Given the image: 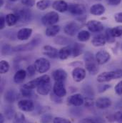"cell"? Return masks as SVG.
<instances>
[{"instance_id":"cell-1","label":"cell","mask_w":122,"mask_h":123,"mask_svg":"<svg viewBox=\"0 0 122 123\" xmlns=\"http://www.w3.org/2000/svg\"><path fill=\"white\" fill-rule=\"evenodd\" d=\"M121 77H122V70L118 69L116 71L105 72L100 74L97 77V81L100 83H103L111 81L113 80L119 79Z\"/></svg>"},{"instance_id":"cell-2","label":"cell","mask_w":122,"mask_h":123,"mask_svg":"<svg viewBox=\"0 0 122 123\" xmlns=\"http://www.w3.org/2000/svg\"><path fill=\"white\" fill-rule=\"evenodd\" d=\"M42 80L39 85L37 87V92L41 95H46L48 94L52 88L51 85V80L49 75H42Z\"/></svg>"},{"instance_id":"cell-3","label":"cell","mask_w":122,"mask_h":123,"mask_svg":"<svg viewBox=\"0 0 122 123\" xmlns=\"http://www.w3.org/2000/svg\"><path fill=\"white\" fill-rule=\"evenodd\" d=\"M84 60L86 62V67L88 72L91 74H96L99 72V68L97 67L98 64L95 62V60L93 57V55L88 52L86 54V56L84 57Z\"/></svg>"},{"instance_id":"cell-4","label":"cell","mask_w":122,"mask_h":123,"mask_svg":"<svg viewBox=\"0 0 122 123\" xmlns=\"http://www.w3.org/2000/svg\"><path fill=\"white\" fill-rule=\"evenodd\" d=\"M59 20L58 13L55 12H50L46 14L41 19V22L45 26H52L57 23Z\"/></svg>"},{"instance_id":"cell-5","label":"cell","mask_w":122,"mask_h":123,"mask_svg":"<svg viewBox=\"0 0 122 123\" xmlns=\"http://www.w3.org/2000/svg\"><path fill=\"white\" fill-rule=\"evenodd\" d=\"M34 67L39 73H45L50 68V63L45 58H39L34 62Z\"/></svg>"},{"instance_id":"cell-6","label":"cell","mask_w":122,"mask_h":123,"mask_svg":"<svg viewBox=\"0 0 122 123\" xmlns=\"http://www.w3.org/2000/svg\"><path fill=\"white\" fill-rule=\"evenodd\" d=\"M15 14L18 17V22L22 23H27L31 19V13L30 10L27 8L19 9L17 11H15Z\"/></svg>"},{"instance_id":"cell-7","label":"cell","mask_w":122,"mask_h":123,"mask_svg":"<svg viewBox=\"0 0 122 123\" xmlns=\"http://www.w3.org/2000/svg\"><path fill=\"white\" fill-rule=\"evenodd\" d=\"M68 11L74 15H82L86 12V7L81 4H70Z\"/></svg>"},{"instance_id":"cell-8","label":"cell","mask_w":122,"mask_h":123,"mask_svg":"<svg viewBox=\"0 0 122 123\" xmlns=\"http://www.w3.org/2000/svg\"><path fill=\"white\" fill-rule=\"evenodd\" d=\"M39 43V41H37L36 39H34V40H32L30 43L28 44H22V45H19L17 47H14L12 50L14 52H23V51H30L31 49H33L36 45H38V44Z\"/></svg>"},{"instance_id":"cell-9","label":"cell","mask_w":122,"mask_h":123,"mask_svg":"<svg viewBox=\"0 0 122 123\" xmlns=\"http://www.w3.org/2000/svg\"><path fill=\"white\" fill-rule=\"evenodd\" d=\"M18 107L24 112H31L34 110V104L29 99H23L19 101Z\"/></svg>"},{"instance_id":"cell-10","label":"cell","mask_w":122,"mask_h":123,"mask_svg":"<svg viewBox=\"0 0 122 123\" xmlns=\"http://www.w3.org/2000/svg\"><path fill=\"white\" fill-rule=\"evenodd\" d=\"M87 27L92 32H100L104 30V25L96 20H90L87 23Z\"/></svg>"},{"instance_id":"cell-11","label":"cell","mask_w":122,"mask_h":123,"mask_svg":"<svg viewBox=\"0 0 122 123\" xmlns=\"http://www.w3.org/2000/svg\"><path fill=\"white\" fill-rule=\"evenodd\" d=\"M79 28V25L77 23L74 22H71L64 27V31L66 34L69 36H74L78 32Z\"/></svg>"},{"instance_id":"cell-12","label":"cell","mask_w":122,"mask_h":123,"mask_svg":"<svg viewBox=\"0 0 122 123\" xmlns=\"http://www.w3.org/2000/svg\"><path fill=\"white\" fill-rule=\"evenodd\" d=\"M111 58V55L109 52L104 50L98 52L96 55V61L99 64H104L106 63Z\"/></svg>"},{"instance_id":"cell-13","label":"cell","mask_w":122,"mask_h":123,"mask_svg":"<svg viewBox=\"0 0 122 123\" xmlns=\"http://www.w3.org/2000/svg\"><path fill=\"white\" fill-rule=\"evenodd\" d=\"M53 92L54 94L59 97H63L66 96V90L64 87L63 82H56L54 85L53 87Z\"/></svg>"},{"instance_id":"cell-14","label":"cell","mask_w":122,"mask_h":123,"mask_svg":"<svg viewBox=\"0 0 122 123\" xmlns=\"http://www.w3.org/2000/svg\"><path fill=\"white\" fill-rule=\"evenodd\" d=\"M43 54L52 59H55L59 57L58 50L49 45H46L43 47Z\"/></svg>"},{"instance_id":"cell-15","label":"cell","mask_w":122,"mask_h":123,"mask_svg":"<svg viewBox=\"0 0 122 123\" xmlns=\"http://www.w3.org/2000/svg\"><path fill=\"white\" fill-rule=\"evenodd\" d=\"M72 77L74 81L79 82L82 81L86 77V71L80 67L75 68L72 72Z\"/></svg>"},{"instance_id":"cell-16","label":"cell","mask_w":122,"mask_h":123,"mask_svg":"<svg viewBox=\"0 0 122 123\" xmlns=\"http://www.w3.org/2000/svg\"><path fill=\"white\" fill-rule=\"evenodd\" d=\"M68 101L69 104L76 107L81 106L84 103V99L81 94H75L71 95L69 98Z\"/></svg>"},{"instance_id":"cell-17","label":"cell","mask_w":122,"mask_h":123,"mask_svg":"<svg viewBox=\"0 0 122 123\" xmlns=\"http://www.w3.org/2000/svg\"><path fill=\"white\" fill-rule=\"evenodd\" d=\"M52 7L54 8V9H55L61 13H63L68 10L69 5L64 0H57L53 2Z\"/></svg>"},{"instance_id":"cell-18","label":"cell","mask_w":122,"mask_h":123,"mask_svg":"<svg viewBox=\"0 0 122 123\" xmlns=\"http://www.w3.org/2000/svg\"><path fill=\"white\" fill-rule=\"evenodd\" d=\"M111 105V101L108 97H100L96 101V106L97 108L103 110L109 107Z\"/></svg>"},{"instance_id":"cell-19","label":"cell","mask_w":122,"mask_h":123,"mask_svg":"<svg viewBox=\"0 0 122 123\" xmlns=\"http://www.w3.org/2000/svg\"><path fill=\"white\" fill-rule=\"evenodd\" d=\"M52 77L55 82H64L67 77V73L65 70L59 69L53 72Z\"/></svg>"},{"instance_id":"cell-20","label":"cell","mask_w":122,"mask_h":123,"mask_svg":"<svg viewBox=\"0 0 122 123\" xmlns=\"http://www.w3.org/2000/svg\"><path fill=\"white\" fill-rule=\"evenodd\" d=\"M106 42V39L105 35L102 34H99L96 36H95L92 39V43L94 47H101L105 45Z\"/></svg>"},{"instance_id":"cell-21","label":"cell","mask_w":122,"mask_h":123,"mask_svg":"<svg viewBox=\"0 0 122 123\" xmlns=\"http://www.w3.org/2000/svg\"><path fill=\"white\" fill-rule=\"evenodd\" d=\"M32 34V30L29 28H22L17 32V38L19 40L24 41L28 39Z\"/></svg>"},{"instance_id":"cell-22","label":"cell","mask_w":122,"mask_h":123,"mask_svg":"<svg viewBox=\"0 0 122 123\" xmlns=\"http://www.w3.org/2000/svg\"><path fill=\"white\" fill-rule=\"evenodd\" d=\"M105 12V7L101 4H96L91 6L90 13L93 15L99 16L102 15Z\"/></svg>"},{"instance_id":"cell-23","label":"cell","mask_w":122,"mask_h":123,"mask_svg":"<svg viewBox=\"0 0 122 123\" xmlns=\"http://www.w3.org/2000/svg\"><path fill=\"white\" fill-rule=\"evenodd\" d=\"M18 93L16 92L14 90H7L5 95H4V99L6 102L12 103L15 102L16 100L18 99Z\"/></svg>"},{"instance_id":"cell-24","label":"cell","mask_w":122,"mask_h":123,"mask_svg":"<svg viewBox=\"0 0 122 123\" xmlns=\"http://www.w3.org/2000/svg\"><path fill=\"white\" fill-rule=\"evenodd\" d=\"M27 76V72L24 69H19L18 70L14 76V82L19 84L24 82Z\"/></svg>"},{"instance_id":"cell-25","label":"cell","mask_w":122,"mask_h":123,"mask_svg":"<svg viewBox=\"0 0 122 123\" xmlns=\"http://www.w3.org/2000/svg\"><path fill=\"white\" fill-rule=\"evenodd\" d=\"M71 53H72V50H71V47H69V46L64 47L59 51V57L62 60H66L68 57H69Z\"/></svg>"},{"instance_id":"cell-26","label":"cell","mask_w":122,"mask_h":123,"mask_svg":"<svg viewBox=\"0 0 122 123\" xmlns=\"http://www.w3.org/2000/svg\"><path fill=\"white\" fill-rule=\"evenodd\" d=\"M41 80H42V77H38L34 80H31L30 82H27V84L24 85H23V87L24 88H26V89H29V90H33L36 87H37L39 84L41 83Z\"/></svg>"},{"instance_id":"cell-27","label":"cell","mask_w":122,"mask_h":123,"mask_svg":"<svg viewBox=\"0 0 122 123\" xmlns=\"http://www.w3.org/2000/svg\"><path fill=\"white\" fill-rule=\"evenodd\" d=\"M6 23L8 26L12 27L18 22V17L15 14H9L5 17Z\"/></svg>"},{"instance_id":"cell-28","label":"cell","mask_w":122,"mask_h":123,"mask_svg":"<svg viewBox=\"0 0 122 123\" xmlns=\"http://www.w3.org/2000/svg\"><path fill=\"white\" fill-rule=\"evenodd\" d=\"M60 30V27L57 25H52L49 26L46 30V35L47 37H54L56 36Z\"/></svg>"},{"instance_id":"cell-29","label":"cell","mask_w":122,"mask_h":123,"mask_svg":"<svg viewBox=\"0 0 122 123\" xmlns=\"http://www.w3.org/2000/svg\"><path fill=\"white\" fill-rule=\"evenodd\" d=\"M79 123H105V120L101 117H89L81 120Z\"/></svg>"},{"instance_id":"cell-30","label":"cell","mask_w":122,"mask_h":123,"mask_svg":"<svg viewBox=\"0 0 122 123\" xmlns=\"http://www.w3.org/2000/svg\"><path fill=\"white\" fill-rule=\"evenodd\" d=\"M77 38L81 42H87L90 38V33L86 30L80 31L77 34Z\"/></svg>"},{"instance_id":"cell-31","label":"cell","mask_w":122,"mask_h":123,"mask_svg":"<svg viewBox=\"0 0 122 123\" xmlns=\"http://www.w3.org/2000/svg\"><path fill=\"white\" fill-rule=\"evenodd\" d=\"M51 4V1L49 0H40L36 3V7L39 10L44 11Z\"/></svg>"},{"instance_id":"cell-32","label":"cell","mask_w":122,"mask_h":123,"mask_svg":"<svg viewBox=\"0 0 122 123\" xmlns=\"http://www.w3.org/2000/svg\"><path fill=\"white\" fill-rule=\"evenodd\" d=\"M82 48L83 47L81 44L78 43L74 44V45L71 47V50H72L71 55H73V57H78L79 55H80L82 53Z\"/></svg>"},{"instance_id":"cell-33","label":"cell","mask_w":122,"mask_h":123,"mask_svg":"<svg viewBox=\"0 0 122 123\" xmlns=\"http://www.w3.org/2000/svg\"><path fill=\"white\" fill-rule=\"evenodd\" d=\"M13 123H27V122L26 121L24 115L21 112H18L15 113L13 120Z\"/></svg>"},{"instance_id":"cell-34","label":"cell","mask_w":122,"mask_h":123,"mask_svg":"<svg viewBox=\"0 0 122 123\" xmlns=\"http://www.w3.org/2000/svg\"><path fill=\"white\" fill-rule=\"evenodd\" d=\"M111 32L114 37H119L122 36V26H118L111 29Z\"/></svg>"},{"instance_id":"cell-35","label":"cell","mask_w":122,"mask_h":123,"mask_svg":"<svg viewBox=\"0 0 122 123\" xmlns=\"http://www.w3.org/2000/svg\"><path fill=\"white\" fill-rule=\"evenodd\" d=\"M9 69V63L5 60H1L0 64V71L1 74L6 73Z\"/></svg>"},{"instance_id":"cell-36","label":"cell","mask_w":122,"mask_h":123,"mask_svg":"<svg viewBox=\"0 0 122 123\" xmlns=\"http://www.w3.org/2000/svg\"><path fill=\"white\" fill-rule=\"evenodd\" d=\"M4 112H5V115H6V117L8 118V120H11L15 115L14 111L13 108H12V107H7L6 108H5Z\"/></svg>"},{"instance_id":"cell-37","label":"cell","mask_w":122,"mask_h":123,"mask_svg":"<svg viewBox=\"0 0 122 123\" xmlns=\"http://www.w3.org/2000/svg\"><path fill=\"white\" fill-rule=\"evenodd\" d=\"M54 42L59 44V45H64V44H67L69 43V40L67 38L64 37H62V36H60V37H58L55 39Z\"/></svg>"},{"instance_id":"cell-38","label":"cell","mask_w":122,"mask_h":123,"mask_svg":"<svg viewBox=\"0 0 122 123\" xmlns=\"http://www.w3.org/2000/svg\"><path fill=\"white\" fill-rule=\"evenodd\" d=\"M105 37L106 39V42H109V43H112L114 42H115V37H113L111 32V29H107L106 31V34H105Z\"/></svg>"},{"instance_id":"cell-39","label":"cell","mask_w":122,"mask_h":123,"mask_svg":"<svg viewBox=\"0 0 122 123\" xmlns=\"http://www.w3.org/2000/svg\"><path fill=\"white\" fill-rule=\"evenodd\" d=\"M52 120V116L49 114H45L42 115L41 117V123H50Z\"/></svg>"},{"instance_id":"cell-40","label":"cell","mask_w":122,"mask_h":123,"mask_svg":"<svg viewBox=\"0 0 122 123\" xmlns=\"http://www.w3.org/2000/svg\"><path fill=\"white\" fill-rule=\"evenodd\" d=\"M114 120L118 123H122V110L117 111L114 115Z\"/></svg>"},{"instance_id":"cell-41","label":"cell","mask_w":122,"mask_h":123,"mask_svg":"<svg viewBox=\"0 0 122 123\" xmlns=\"http://www.w3.org/2000/svg\"><path fill=\"white\" fill-rule=\"evenodd\" d=\"M21 93L22 94V96L24 97H29L32 95V91L31 90H29V89H26L22 87L21 89Z\"/></svg>"},{"instance_id":"cell-42","label":"cell","mask_w":122,"mask_h":123,"mask_svg":"<svg viewBox=\"0 0 122 123\" xmlns=\"http://www.w3.org/2000/svg\"><path fill=\"white\" fill-rule=\"evenodd\" d=\"M114 90H115V92L118 95H119V96L122 95V80L115 86Z\"/></svg>"},{"instance_id":"cell-43","label":"cell","mask_w":122,"mask_h":123,"mask_svg":"<svg viewBox=\"0 0 122 123\" xmlns=\"http://www.w3.org/2000/svg\"><path fill=\"white\" fill-rule=\"evenodd\" d=\"M53 123H71V122L65 118H62L59 117H57L53 120Z\"/></svg>"},{"instance_id":"cell-44","label":"cell","mask_w":122,"mask_h":123,"mask_svg":"<svg viewBox=\"0 0 122 123\" xmlns=\"http://www.w3.org/2000/svg\"><path fill=\"white\" fill-rule=\"evenodd\" d=\"M22 4L24 6L31 7L35 4V0H22Z\"/></svg>"},{"instance_id":"cell-45","label":"cell","mask_w":122,"mask_h":123,"mask_svg":"<svg viewBox=\"0 0 122 123\" xmlns=\"http://www.w3.org/2000/svg\"><path fill=\"white\" fill-rule=\"evenodd\" d=\"M36 69L34 67V66L30 65L27 67V73L29 77H32L35 74V72H36Z\"/></svg>"},{"instance_id":"cell-46","label":"cell","mask_w":122,"mask_h":123,"mask_svg":"<svg viewBox=\"0 0 122 123\" xmlns=\"http://www.w3.org/2000/svg\"><path fill=\"white\" fill-rule=\"evenodd\" d=\"M110 87H111V85H100L99 86V92L100 93L105 92Z\"/></svg>"},{"instance_id":"cell-47","label":"cell","mask_w":122,"mask_h":123,"mask_svg":"<svg viewBox=\"0 0 122 123\" xmlns=\"http://www.w3.org/2000/svg\"><path fill=\"white\" fill-rule=\"evenodd\" d=\"M114 19L118 23H122V12H119L115 14Z\"/></svg>"},{"instance_id":"cell-48","label":"cell","mask_w":122,"mask_h":123,"mask_svg":"<svg viewBox=\"0 0 122 123\" xmlns=\"http://www.w3.org/2000/svg\"><path fill=\"white\" fill-rule=\"evenodd\" d=\"M84 103H85V106L86 107H92L93 105V101L91 98H86L84 99Z\"/></svg>"},{"instance_id":"cell-49","label":"cell","mask_w":122,"mask_h":123,"mask_svg":"<svg viewBox=\"0 0 122 123\" xmlns=\"http://www.w3.org/2000/svg\"><path fill=\"white\" fill-rule=\"evenodd\" d=\"M12 49L10 48V47L9 45H5L2 47V51H1V53L3 55H8L9 54V51H10Z\"/></svg>"},{"instance_id":"cell-50","label":"cell","mask_w":122,"mask_h":123,"mask_svg":"<svg viewBox=\"0 0 122 123\" xmlns=\"http://www.w3.org/2000/svg\"><path fill=\"white\" fill-rule=\"evenodd\" d=\"M107 1L109 4L111 6H117L122 1V0H107Z\"/></svg>"},{"instance_id":"cell-51","label":"cell","mask_w":122,"mask_h":123,"mask_svg":"<svg viewBox=\"0 0 122 123\" xmlns=\"http://www.w3.org/2000/svg\"><path fill=\"white\" fill-rule=\"evenodd\" d=\"M5 24H6V20L3 17H1V19H0V29L1 30H3L4 28Z\"/></svg>"},{"instance_id":"cell-52","label":"cell","mask_w":122,"mask_h":123,"mask_svg":"<svg viewBox=\"0 0 122 123\" xmlns=\"http://www.w3.org/2000/svg\"><path fill=\"white\" fill-rule=\"evenodd\" d=\"M59 98H61V97H59L57 96V95H56V94H52V97H51V99H52L54 102H59V101L61 102V99H60Z\"/></svg>"},{"instance_id":"cell-53","label":"cell","mask_w":122,"mask_h":123,"mask_svg":"<svg viewBox=\"0 0 122 123\" xmlns=\"http://www.w3.org/2000/svg\"><path fill=\"white\" fill-rule=\"evenodd\" d=\"M4 117L2 114L0 115V123H4Z\"/></svg>"},{"instance_id":"cell-54","label":"cell","mask_w":122,"mask_h":123,"mask_svg":"<svg viewBox=\"0 0 122 123\" xmlns=\"http://www.w3.org/2000/svg\"><path fill=\"white\" fill-rule=\"evenodd\" d=\"M3 4H4V1L3 0H0V5H1V6L3 5Z\"/></svg>"},{"instance_id":"cell-55","label":"cell","mask_w":122,"mask_h":123,"mask_svg":"<svg viewBox=\"0 0 122 123\" xmlns=\"http://www.w3.org/2000/svg\"><path fill=\"white\" fill-rule=\"evenodd\" d=\"M9 1H17V0H9Z\"/></svg>"},{"instance_id":"cell-56","label":"cell","mask_w":122,"mask_h":123,"mask_svg":"<svg viewBox=\"0 0 122 123\" xmlns=\"http://www.w3.org/2000/svg\"><path fill=\"white\" fill-rule=\"evenodd\" d=\"M96 1H101V0H96Z\"/></svg>"},{"instance_id":"cell-57","label":"cell","mask_w":122,"mask_h":123,"mask_svg":"<svg viewBox=\"0 0 122 123\" xmlns=\"http://www.w3.org/2000/svg\"></svg>"}]
</instances>
